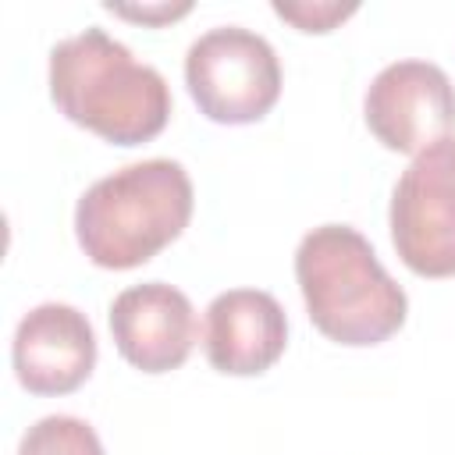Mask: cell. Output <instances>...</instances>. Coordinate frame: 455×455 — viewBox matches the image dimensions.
Returning a JSON list of instances; mask_svg holds the SVG:
<instances>
[{
    "label": "cell",
    "mask_w": 455,
    "mask_h": 455,
    "mask_svg": "<svg viewBox=\"0 0 455 455\" xmlns=\"http://www.w3.org/2000/svg\"><path fill=\"white\" fill-rule=\"evenodd\" d=\"M50 100L71 124L114 146H142L171 121L167 78L100 25L50 50Z\"/></svg>",
    "instance_id": "cell-1"
},
{
    "label": "cell",
    "mask_w": 455,
    "mask_h": 455,
    "mask_svg": "<svg viewBox=\"0 0 455 455\" xmlns=\"http://www.w3.org/2000/svg\"><path fill=\"white\" fill-rule=\"evenodd\" d=\"M196 192L178 160L153 156L92 181L75 203V238L89 263L135 270L192 220Z\"/></svg>",
    "instance_id": "cell-2"
},
{
    "label": "cell",
    "mask_w": 455,
    "mask_h": 455,
    "mask_svg": "<svg viewBox=\"0 0 455 455\" xmlns=\"http://www.w3.org/2000/svg\"><path fill=\"white\" fill-rule=\"evenodd\" d=\"M295 281L313 327L338 345H380L405 323L409 299L402 284L348 224H320L302 235L295 249Z\"/></svg>",
    "instance_id": "cell-3"
},
{
    "label": "cell",
    "mask_w": 455,
    "mask_h": 455,
    "mask_svg": "<svg viewBox=\"0 0 455 455\" xmlns=\"http://www.w3.org/2000/svg\"><path fill=\"white\" fill-rule=\"evenodd\" d=\"M185 85L206 121L252 124L281 100V60L259 32L217 25L188 46Z\"/></svg>",
    "instance_id": "cell-4"
},
{
    "label": "cell",
    "mask_w": 455,
    "mask_h": 455,
    "mask_svg": "<svg viewBox=\"0 0 455 455\" xmlns=\"http://www.w3.org/2000/svg\"><path fill=\"white\" fill-rule=\"evenodd\" d=\"M391 245L430 281L455 277V135L412 156L391 192Z\"/></svg>",
    "instance_id": "cell-5"
},
{
    "label": "cell",
    "mask_w": 455,
    "mask_h": 455,
    "mask_svg": "<svg viewBox=\"0 0 455 455\" xmlns=\"http://www.w3.org/2000/svg\"><path fill=\"white\" fill-rule=\"evenodd\" d=\"M363 117L384 149L416 156L455 132V85L430 60H395L373 75Z\"/></svg>",
    "instance_id": "cell-6"
},
{
    "label": "cell",
    "mask_w": 455,
    "mask_h": 455,
    "mask_svg": "<svg viewBox=\"0 0 455 455\" xmlns=\"http://www.w3.org/2000/svg\"><path fill=\"white\" fill-rule=\"evenodd\" d=\"M14 377L28 395H71L96 366V334L82 309L43 302L28 309L11 341Z\"/></svg>",
    "instance_id": "cell-7"
},
{
    "label": "cell",
    "mask_w": 455,
    "mask_h": 455,
    "mask_svg": "<svg viewBox=\"0 0 455 455\" xmlns=\"http://www.w3.org/2000/svg\"><path fill=\"white\" fill-rule=\"evenodd\" d=\"M110 334L128 366L142 373H171L192 355L199 320L181 288L146 281L124 288L110 302Z\"/></svg>",
    "instance_id": "cell-8"
},
{
    "label": "cell",
    "mask_w": 455,
    "mask_h": 455,
    "mask_svg": "<svg viewBox=\"0 0 455 455\" xmlns=\"http://www.w3.org/2000/svg\"><path fill=\"white\" fill-rule=\"evenodd\" d=\"M288 345V320L281 302L263 288H231L206 306L203 352L217 373L256 377L267 373Z\"/></svg>",
    "instance_id": "cell-9"
},
{
    "label": "cell",
    "mask_w": 455,
    "mask_h": 455,
    "mask_svg": "<svg viewBox=\"0 0 455 455\" xmlns=\"http://www.w3.org/2000/svg\"><path fill=\"white\" fill-rule=\"evenodd\" d=\"M18 455H103V444L85 419L57 412L36 419L21 434Z\"/></svg>",
    "instance_id": "cell-10"
},
{
    "label": "cell",
    "mask_w": 455,
    "mask_h": 455,
    "mask_svg": "<svg viewBox=\"0 0 455 455\" xmlns=\"http://www.w3.org/2000/svg\"><path fill=\"white\" fill-rule=\"evenodd\" d=\"M359 7L355 4H331V0H299V4H274V14L277 18H284L288 25H295L299 32H316V36H323V32H331V28H338L345 18H352Z\"/></svg>",
    "instance_id": "cell-11"
},
{
    "label": "cell",
    "mask_w": 455,
    "mask_h": 455,
    "mask_svg": "<svg viewBox=\"0 0 455 455\" xmlns=\"http://www.w3.org/2000/svg\"><path fill=\"white\" fill-rule=\"evenodd\" d=\"M110 14L128 18V21H142V25H164L174 18H185L192 11V4H142V7H124V4H103Z\"/></svg>",
    "instance_id": "cell-12"
}]
</instances>
